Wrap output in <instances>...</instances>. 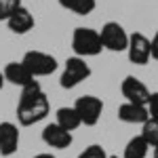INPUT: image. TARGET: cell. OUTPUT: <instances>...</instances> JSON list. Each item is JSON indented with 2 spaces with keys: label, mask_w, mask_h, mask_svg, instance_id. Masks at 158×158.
Masks as SVG:
<instances>
[{
  "label": "cell",
  "mask_w": 158,
  "mask_h": 158,
  "mask_svg": "<svg viewBox=\"0 0 158 158\" xmlns=\"http://www.w3.org/2000/svg\"><path fill=\"white\" fill-rule=\"evenodd\" d=\"M2 74H4V80L6 82H11V85L15 86H27L32 85L36 78L30 74V70L23 65V61H11V63H6L4 65V70H2Z\"/></svg>",
  "instance_id": "8fae6325"
},
{
  "label": "cell",
  "mask_w": 158,
  "mask_h": 158,
  "mask_svg": "<svg viewBox=\"0 0 158 158\" xmlns=\"http://www.w3.org/2000/svg\"><path fill=\"white\" fill-rule=\"evenodd\" d=\"M141 137L150 143V148L158 146V118H148L141 124Z\"/></svg>",
  "instance_id": "e0dca14e"
},
{
  "label": "cell",
  "mask_w": 158,
  "mask_h": 158,
  "mask_svg": "<svg viewBox=\"0 0 158 158\" xmlns=\"http://www.w3.org/2000/svg\"><path fill=\"white\" fill-rule=\"evenodd\" d=\"M19 141H21V137H19L17 124L15 122H9V120L0 122V156L9 158L13 154H17Z\"/></svg>",
  "instance_id": "9c48e42d"
},
{
  "label": "cell",
  "mask_w": 158,
  "mask_h": 158,
  "mask_svg": "<svg viewBox=\"0 0 158 158\" xmlns=\"http://www.w3.org/2000/svg\"><path fill=\"white\" fill-rule=\"evenodd\" d=\"M110 158H118V156H110Z\"/></svg>",
  "instance_id": "d4e9b609"
},
{
  "label": "cell",
  "mask_w": 158,
  "mask_h": 158,
  "mask_svg": "<svg viewBox=\"0 0 158 158\" xmlns=\"http://www.w3.org/2000/svg\"><path fill=\"white\" fill-rule=\"evenodd\" d=\"M4 82H6V80H4V74H2V70H0V91H2V86H4Z\"/></svg>",
  "instance_id": "603a6c76"
},
{
  "label": "cell",
  "mask_w": 158,
  "mask_h": 158,
  "mask_svg": "<svg viewBox=\"0 0 158 158\" xmlns=\"http://www.w3.org/2000/svg\"><path fill=\"white\" fill-rule=\"evenodd\" d=\"M34 158H57V156H53V154H49V152H42V154H36Z\"/></svg>",
  "instance_id": "7402d4cb"
},
{
  "label": "cell",
  "mask_w": 158,
  "mask_h": 158,
  "mask_svg": "<svg viewBox=\"0 0 158 158\" xmlns=\"http://www.w3.org/2000/svg\"><path fill=\"white\" fill-rule=\"evenodd\" d=\"M127 55L129 61L135 65H146L152 59V42L146 34L141 32H133L129 34V47H127Z\"/></svg>",
  "instance_id": "52a82bcc"
},
{
  "label": "cell",
  "mask_w": 158,
  "mask_h": 158,
  "mask_svg": "<svg viewBox=\"0 0 158 158\" xmlns=\"http://www.w3.org/2000/svg\"><path fill=\"white\" fill-rule=\"evenodd\" d=\"M150 42H152V59L158 61V30H156V34H154V38Z\"/></svg>",
  "instance_id": "44dd1931"
},
{
  "label": "cell",
  "mask_w": 158,
  "mask_h": 158,
  "mask_svg": "<svg viewBox=\"0 0 158 158\" xmlns=\"http://www.w3.org/2000/svg\"><path fill=\"white\" fill-rule=\"evenodd\" d=\"M23 65L30 70V74L34 78H40V76H51V74L57 70V59L44 53V51H27L23 55Z\"/></svg>",
  "instance_id": "277c9868"
},
{
  "label": "cell",
  "mask_w": 158,
  "mask_h": 158,
  "mask_svg": "<svg viewBox=\"0 0 158 158\" xmlns=\"http://www.w3.org/2000/svg\"><path fill=\"white\" fill-rule=\"evenodd\" d=\"M74 110L78 112L80 122L86 127H95L101 120V114H103V101L95 95H82V97L76 99Z\"/></svg>",
  "instance_id": "8992f818"
},
{
  "label": "cell",
  "mask_w": 158,
  "mask_h": 158,
  "mask_svg": "<svg viewBox=\"0 0 158 158\" xmlns=\"http://www.w3.org/2000/svg\"><path fill=\"white\" fill-rule=\"evenodd\" d=\"M55 116H57V120H55V122L59 124L61 129L70 131V133L76 131V129L82 124V122H80V116H78V112L74 110V106H72V108H70V106H68V108H65V106L59 108L57 112H55Z\"/></svg>",
  "instance_id": "5bb4252c"
},
{
  "label": "cell",
  "mask_w": 158,
  "mask_h": 158,
  "mask_svg": "<svg viewBox=\"0 0 158 158\" xmlns=\"http://www.w3.org/2000/svg\"><path fill=\"white\" fill-rule=\"evenodd\" d=\"M6 25H9V30H11L13 34L23 36V34L30 32V30H34L36 21H34V15L30 13V9H25L23 4H21V6H19V9L6 19Z\"/></svg>",
  "instance_id": "7c38bea8"
},
{
  "label": "cell",
  "mask_w": 158,
  "mask_h": 158,
  "mask_svg": "<svg viewBox=\"0 0 158 158\" xmlns=\"http://www.w3.org/2000/svg\"><path fill=\"white\" fill-rule=\"evenodd\" d=\"M72 49L76 53V57H82V59L97 57L103 51L99 32L93 27H76L72 34Z\"/></svg>",
  "instance_id": "7a4b0ae2"
},
{
  "label": "cell",
  "mask_w": 158,
  "mask_h": 158,
  "mask_svg": "<svg viewBox=\"0 0 158 158\" xmlns=\"http://www.w3.org/2000/svg\"><path fill=\"white\" fill-rule=\"evenodd\" d=\"M148 152H150V143L141 135H135L127 141L122 158H148Z\"/></svg>",
  "instance_id": "9a60e30c"
},
{
  "label": "cell",
  "mask_w": 158,
  "mask_h": 158,
  "mask_svg": "<svg viewBox=\"0 0 158 158\" xmlns=\"http://www.w3.org/2000/svg\"><path fill=\"white\" fill-rule=\"evenodd\" d=\"M120 93H122V97L127 99L129 103H137V106H146L148 99H150L148 86L143 85L139 78H135V76H127V78L122 80Z\"/></svg>",
  "instance_id": "ba28073f"
},
{
  "label": "cell",
  "mask_w": 158,
  "mask_h": 158,
  "mask_svg": "<svg viewBox=\"0 0 158 158\" xmlns=\"http://www.w3.org/2000/svg\"><path fill=\"white\" fill-rule=\"evenodd\" d=\"M150 118L146 106H137V103H129L124 101L118 108V120L127 122V124H143Z\"/></svg>",
  "instance_id": "4fadbf2b"
},
{
  "label": "cell",
  "mask_w": 158,
  "mask_h": 158,
  "mask_svg": "<svg viewBox=\"0 0 158 158\" xmlns=\"http://www.w3.org/2000/svg\"><path fill=\"white\" fill-rule=\"evenodd\" d=\"M59 6L74 15L86 17L97 9V0H59Z\"/></svg>",
  "instance_id": "2e32d148"
},
{
  "label": "cell",
  "mask_w": 158,
  "mask_h": 158,
  "mask_svg": "<svg viewBox=\"0 0 158 158\" xmlns=\"http://www.w3.org/2000/svg\"><path fill=\"white\" fill-rule=\"evenodd\" d=\"M154 158H158V146L154 148Z\"/></svg>",
  "instance_id": "cb8c5ba5"
},
{
  "label": "cell",
  "mask_w": 158,
  "mask_h": 158,
  "mask_svg": "<svg viewBox=\"0 0 158 158\" xmlns=\"http://www.w3.org/2000/svg\"><path fill=\"white\" fill-rule=\"evenodd\" d=\"M99 36H101L103 49L112 51V53H122L129 47V34L118 21H106L101 32H99Z\"/></svg>",
  "instance_id": "5b68a950"
},
{
  "label": "cell",
  "mask_w": 158,
  "mask_h": 158,
  "mask_svg": "<svg viewBox=\"0 0 158 158\" xmlns=\"http://www.w3.org/2000/svg\"><path fill=\"white\" fill-rule=\"evenodd\" d=\"M91 76V65L86 63L82 57H68L65 65H63V72H61L59 85L61 89H74L80 82H85L86 78Z\"/></svg>",
  "instance_id": "3957f363"
},
{
  "label": "cell",
  "mask_w": 158,
  "mask_h": 158,
  "mask_svg": "<svg viewBox=\"0 0 158 158\" xmlns=\"http://www.w3.org/2000/svg\"><path fill=\"white\" fill-rule=\"evenodd\" d=\"M146 108H148V114H150V118H158V91L150 93V99H148Z\"/></svg>",
  "instance_id": "ffe728a7"
},
{
  "label": "cell",
  "mask_w": 158,
  "mask_h": 158,
  "mask_svg": "<svg viewBox=\"0 0 158 158\" xmlns=\"http://www.w3.org/2000/svg\"><path fill=\"white\" fill-rule=\"evenodd\" d=\"M78 158H110V156H108V152L99 146V143H93V146L85 148V150L78 154Z\"/></svg>",
  "instance_id": "d6986e66"
},
{
  "label": "cell",
  "mask_w": 158,
  "mask_h": 158,
  "mask_svg": "<svg viewBox=\"0 0 158 158\" xmlns=\"http://www.w3.org/2000/svg\"><path fill=\"white\" fill-rule=\"evenodd\" d=\"M42 141L47 143L49 148H55V150H65V148L72 146L74 137L70 131L61 129L57 122H51L42 129Z\"/></svg>",
  "instance_id": "30bf717a"
},
{
  "label": "cell",
  "mask_w": 158,
  "mask_h": 158,
  "mask_svg": "<svg viewBox=\"0 0 158 158\" xmlns=\"http://www.w3.org/2000/svg\"><path fill=\"white\" fill-rule=\"evenodd\" d=\"M21 6V0H0V21H6Z\"/></svg>",
  "instance_id": "ac0fdd59"
},
{
  "label": "cell",
  "mask_w": 158,
  "mask_h": 158,
  "mask_svg": "<svg viewBox=\"0 0 158 158\" xmlns=\"http://www.w3.org/2000/svg\"><path fill=\"white\" fill-rule=\"evenodd\" d=\"M49 112H51L49 97L44 95L38 80L21 89V97L17 103V120L21 127L38 124L40 120H44L49 116Z\"/></svg>",
  "instance_id": "6da1fadb"
}]
</instances>
